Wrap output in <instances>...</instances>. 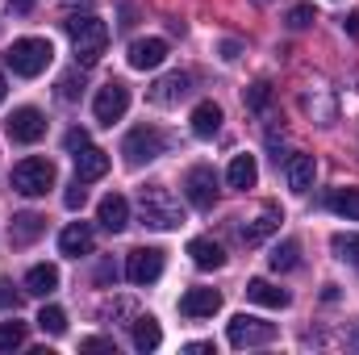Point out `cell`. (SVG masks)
Returning a JSON list of instances; mask_svg holds the SVG:
<instances>
[{
  "label": "cell",
  "instance_id": "6da1fadb",
  "mask_svg": "<svg viewBox=\"0 0 359 355\" xmlns=\"http://www.w3.org/2000/svg\"><path fill=\"white\" fill-rule=\"evenodd\" d=\"M50 59H55V46H50L46 38H17V42L4 51V63L13 67V76H25V80L42 76V72L50 67Z\"/></svg>",
  "mask_w": 359,
  "mask_h": 355
},
{
  "label": "cell",
  "instance_id": "7a4b0ae2",
  "mask_svg": "<svg viewBox=\"0 0 359 355\" xmlns=\"http://www.w3.org/2000/svg\"><path fill=\"white\" fill-rule=\"evenodd\" d=\"M138 213H142V222L155 226V230H176V226H184V209H180V201L163 188V184L138 192Z\"/></svg>",
  "mask_w": 359,
  "mask_h": 355
},
{
  "label": "cell",
  "instance_id": "3957f363",
  "mask_svg": "<svg viewBox=\"0 0 359 355\" xmlns=\"http://www.w3.org/2000/svg\"><path fill=\"white\" fill-rule=\"evenodd\" d=\"M67 34H72V46H76V59L92 67L100 55H104V46H109V25L100 21V17H76V21H67Z\"/></svg>",
  "mask_w": 359,
  "mask_h": 355
},
{
  "label": "cell",
  "instance_id": "277c9868",
  "mask_svg": "<svg viewBox=\"0 0 359 355\" xmlns=\"http://www.w3.org/2000/svg\"><path fill=\"white\" fill-rule=\"evenodd\" d=\"M55 188V163L42 159V155H29L13 168V192L21 196H46Z\"/></svg>",
  "mask_w": 359,
  "mask_h": 355
},
{
  "label": "cell",
  "instance_id": "5b68a950",
  "mask_svg": "<svg viewBox=\"0 0 359 355\" xmlns=\"http://www.w3.org/2000/svg\"><path fill=\"white\" fill-rule=\"evenodd\" d=\"M163 147H168V138H163L155 126H138V130H130V134H126L121 155H126V163H130V168H138V163L159 159V155H163Z\"/></svg>",
  "mask_w": 359,
  "mask_h": 355
},
{
  "label": "cell",
  "instance_id": "8992f818",
  "mask_svg": "<svg viewBox=\"0 0 359 355\" xmlns=\"http://www.w3.org/2000/svg\"><path fill=\"white\" fill-rule=\"evenodd\" d=\"M126 109H130V88H126L121 80H109L104 88L96 92V100H92V113H96V121H100V126L121 121V117H126Z\"/></svg>",
  "mask_w": 359,
  "mask_h": 355
},
{
  "label": "cell",
  "instance_id": "52a82bcc",
  "mask_svg": "<svg viewBox=\"0 0 359 355\" xmlns=\"http://www.w3.org/2000/svg\"><path fill=\"white\" fill-rule=\"evenodd\" d=\"M280 222H284L280 205H259L251 217H238V239H243L247 247H255V243H264L268 234L280 230Z\"/></svg>",
  "mask_w": 359,
  "mask_h": 355
},
{
  "label": "cell",
  "instance_id": "ba28073f",
  "mask_svg": "<svg viewBox=\"0 0 359 355\" xmlns=\"http://www.w3.org/2000/svg\"><path fill=\"white\" fill-rule=\"evenodd\" d=\"M184 196H188V205H196V209H213V201H217V176H213V168H205V163L188 168V176H184Z\"/></svg>",
  "mask_w": 359,
  "mask_h": 355
},
{
  "label": "cell",
  "instance_id": "9c48e42d",
  "mask_svg": "<svg viewBox=\"0 0 359 355\" xmlns=\"http://www.w3.org/2000/svg\"><path fill=\"white\" fill-rule=\"evenodd\" d=\"M230 343L234 347H264L276 339V326L271 322H259V318H247V314H238V318H230Z\"/></svg>",
  "mask_w": 359,
  "mask_h": 355
},
{
  "label": "cell",
  "instance_id": "30bf717a",
  "mask_svg": "<svg viewBox=\"0 0 359 355\" xmlns=\"http://www.w3.org/2000/svg\"><path fill=\"white\" fill-rule=\"evenodd\" d=\"M126 276H130V284H155V280L163 276V251H159V247H138V251H130Z\"/></svg>",
  "mask_w": 359,
  "mask_h": 355
},
{
  "label": "cell",
  "instance_id": "8fae6325",
  "mask_svg": "<svg viewBox=\"0 0 359 355\" xmlns=\"http://www.w3.org/2000/svg\"><path fill=\"white\" fill-rule=\"evenodd\" d=\"M4 126H8V138H13V142H25V147H29V142H38V138L46 134V117H42L34 105L13 109V117H8Z\"/></svg>",
  "mask_w": 359,
  "mask_h": 355
},
{
  "label": "cell",
  "instance_id": "7c38bea8",
  "mask_svg": "<svg viewBox=\"0 0 359 355\" xmlns=\"http://www.w3.org/2000/svg\"><path fill=\"white\" fill-rule=\"evenodd\" d=\"M96 222H100L109 234H121V230L130 226V201H126L121 192H109V196L96 205Z\"/></svg>",
  "mask_w": 359,
  "mask_h": 355
},
{
  "label": "cell",
  "instance_id": "4fadbf2b",
  "mask_svg": "<svg viewBox=\"0 0 359 355\" xmlns=\"http://www.w3.org/2000/svg\"><path fill=\"white\" fill-rule=\"evenodd\" d=\"M222 309V293L217 288H188L180 297V314L184 318H213Z\"/></svg>",
  "mask_w": 359,
  "mask_h": 355
},
{
  "label": "cell",
  "instance_id": "5bb4252c",
  "mask_svg": "<svg viewBox=\"0 0 359 355\" xmlns=\"http://www.w3.org/2000/svg\"><path fill=\"white\" fill-rule=\"evenodd\" d=\"M163 59H168V42L163 38H138V42H130V67L155 72Z\"/></svg>",
  "mask_w": 359,
  "mask_h": 355
},
{
  "label": "cell",
  "instance_id": "9a60e30c",
  "mask_svg": "<svg viewBox=\"0 0 359 355\" xmlns=\"http://www.w3.org/2000/svg\"><path fill=\"white\" fill-rule=\"evenodd\" d=\"M313 176H318L313 155H288V159H284V180H288L292 192H309V188H313Z\"/></svg>",
  "mask_w": 359,
  "mask_h": 355
},
{
  "label": "cell",
  "instance_id": "2e32d148",
  "mask_svg": "<svg viewBox=\"0 0 359 355\" xmlns=\"http://www.w3.org/2000/svg\"><path fill=\"white\" fill-rule=\"evenodd\" d=\"M59 251L80 260V255H92V226L88 222H72L63 234H59Z\"/></svg>",
  "mask_w": 359,
  "mask_h": 355
},
{
  "label": "cell",
  "instance_id": "e0dca14e",
  "mask_svg": "<svg viewBox=\"0 0 359 355\" xmlns=\"http://www.w3.org/2000/svg\"><path fill=\"white\" fill-rule=\"evenodd\" d=\"M42 230H46V217H42V213H17L13 226H8V243H13V247H29Z\"/></svg>",
  "mask_w": 359,
  "mask_h": 355
},
{
  "label": "cell",
  "instance_id": "ac0fdd59",
  "mask_svg": "<svg viewBox=\"0 0 359 355\" xmlns=\"http://www.w3.org/2000/svg\"><path fill=\"white\" fill-rule=\"evenodd\" d=\"M247 297H251L255 305H264V309H284V305L292 301L284 288H276V284H271V280H264V276L247 280Z\"/></svg>",
  "mask_w": 359,
  "mask_h": 355
},
{
  "label": "cell",
  "instance_id": "d6986e66",
  "mask_svg": "<svg viewBox=\"0 0 359 355\" xmlns=\"http://www.w3.org/2000/svg\"><path fill=\"white\" fill-rule=\"evenodd\" d=\"M188 92H192V80H188L184 72H172V76H163V80L151 88V100H155V105H176Z\"/></svg>",
  "mask_w": 359,
  "mask_h": 355
},
{
  "label": "cell",
  "instance_id": "ffe728a7",
  "mask_svg": "<svg viewBox=\"0 0 359 355\" xmlns=\"http://www.w3.org/2000/svg\"><path fill=\"white\" fill-rule=\"evenodd\" d=\"M104 172H109V155H104V151H96L92 142L84 151H76V180L88 184V180H100Z\"/></svg>",
  "mask_w": 359,
  "mask_h": 355
},
{
  "label": "cell",
  "instance_id": "44dd1931",
  "mask_svg": "<svg viewBox=\"0 0 359 355\" xmlns=\"http://www.w3.org/2000/svg\"><path fill=\"white\" fill-rule=\"evenodd\" d=\"M59 288V267L55 264H34L25 272V293H34V297H50Z\"/></svg>",
  "mask_w": 359,
  "mask_h": 355
},
{
  "label": "cell",
  "instance_id": "7402d4cb",
  "mask_svg": "<svg viewBox=\"0 0 359 355\" xmlns=\"http://www.w3.org/2000/svg\"><path fill=\"white\" fill-rule=\"evenodd\" d=\"M226 180H230V188H238V192L255 188V180H259V163H255V155H234Z\"/></svg>",
  "mask_w": 359,
  "mask_h": 355
},
{
  "label": "cell",
  "instance_id": "603a6c76",
  "mask_svg": "<svg viewBox=\"0 0 359 355\" xmlns=\"http://www.w3.org/2000/svg\"><path fill=\"white\" fill-rule=\"evenodd\" d=\"M222 130V109L213 105V100H201L196 109H192V134L196 138H213Z\"/></svg>",
  "mask_w": 359,
  "mask_h": 355
},
{
  "label": "cell",
  "instance_id": "cb8c5ba5",
  "mask_svg": "<svg viewBox=\"0 0 359 355\" xmlns=\"http://www.w3.org/2000/svg\"><path fill=\"white\" fill-rule=\"evenodd\" d=\"M130 335H134V347H138V351H155V347L163 343V330H159V322H155L151 314L134 318V322H130Z\"/></svg>",
  "mask_w": 359,
  "mask_h": 355
},
{
  "label": "cell",
  "instance_id": "d4e9b609",
  "mask_svg": "<svg viewBox=\"0 0 359 355\" xmlns=\"http://www.w3.org/2000/svg\"><path fill=\"white\" fill-rule=\"evenodd\" d=\"M188 255H192V264L205 267V272H213V267L226 264V251H222V243H213V239H192V243H188Z\"/></svg>",
  "mask_w": 359,
  "mask_h": 355
},
{
  "label": "cell",
  "instance_id": "484cf974",
  "mask_svg": "<svg viewBox=\"0 0 359 355\" xmlns=\"http://www.w3.org/2000/svg\"><path fill=\"white\" fill-rule=\"evenodd\" d=\"M326 205H330L339 217H347V222H359V188H334Z\"/></svg>",
  "mask_w": 359,
  "mask_h": 355
},
{
  "label": "cell",
  "instance_id": "4316f807",
  "mask_svg": "<svg viewBox=\"0 0 359 355\" xmlns=\"http://www.w3.org/2000/svg\"><path fill=\"white\" fill-rule=\"evenodd\" d=\"M268 264L271 272H292V267L301 264V243H280V247H271V255H268Z\"/></svg>",
  "mask_w": 359,
  "mask_h": 355
},
{
  "label": "cell",
  "instance_id": "83f0119b",
  "mask_svg": "<svg viewBox=\"0 0 359 355\" xmlns=\"http://www.w3.org/2000/svg\"><path fill=\"white\" fill-rule=\"evenodd\" d=\"M25 347V322H0V351Z\"/></svg>",
  "mask_w": 359,
  "mask_h": 355
},
{
  "label": "cell",
  "instance_id": "f1b7e54d",
  "mask_svg": "<svg viewBox=\"0 0 359 355\" xmlns=\"http://www.w3.org/2000/svg\"><path fill=\"white\" fill-rule=\"evenodd\" d=\"M38 326H42L46 335H63V330H67V314H63L59 305H46V309L38 314Z\"/></svg>",
  "mask_w": 359,
  "mask_h": 355
},
{
  "label": "cell",
  "instance_id": "f546056e",
  "mask_svg": "<svg viewBox=\"0 0 359 355\" xmlns=\"http://www.w3.org/2000/svg\"><path fill=\"white\" fill-rule=\"evenodd\" d=\"M334 255L339 260H347V264H355L359 267V234H334Z\"/></svg>",
  "mask_w": 359,
  "mask_h": 355
},
{
  "label": "cell",
  "instance_id": "4dcf8cb0",
  "mask_svg": "<svg viewBox=\"0 0 359 355\" xmlns=\"http://www.w3.org/2000/svg\"><path fill=\"white\" fill-rule=\"evenodd\" d=\"M313 21H318L313 4H297V8L288 13V25H292V29H305V25H313Z\"/></svg>",
  "mask_w": 359,
  "mask_h": 355
},
{
  "label": "cell",
  "instance_id": "1f68e13d",
  "mask_svg": "<svg viewBox=\"0 0 359 355\" xmlns=\"http://www.w3.org/2000/svg\"><path fill=\"white\" fill-rule=\"evenodd\" d=\"M84 201H88V188H84V180H76V184L63 192V205H67V209H84Z\"/></svg>",
  "mask_w": 359,
  "mask_h": 355
},
{
  "label": "cell",
  "instance_id": "d6a6232c",
  "mask_svg": "<svg viewBox=\"0 0 359 355\" xmlns=\"http://www.w3.org/2000/svg\"><path fill=\"white\" fill-rule=\"evenodd\" d=\"M80 88H84V84H80L76 76H63V80H59V96H63V100H76Z\"/></svg>",
  "mask_w": 359,
  "mask_h": 355
},
{
  "label": "cell",
  "instance_id": "836d02e7",
  "mask_svg": "<svg viewBox=\"0 0 359 355\" xmlns=\"http://www.w3.org/2000/svg\"><path fill=\"white\" fill-rule=\"evenodd\" d=\"M63 142H67V151L76 155V151H84V147H88V130H67V138H63Z\"/></svg>",
  "mask_w": 359,
  "mask_h": 355
},
{
  "label": "cell",
  "instance_id": "e575fe53",
  "mask_svg": "<svg viewBox=\"0 0 359 355\" xmlns=\"http://www.w3.org/2000/svg\"><path fill=\"white\" fill-rule=\"evenodd\" d=\"M8 305L17 309V293L8 288V280H0V309H8Z\"/></svg>",
  "mask_w": 359,
  "mask_h": 355
},
{
  "label": "cell",
  "instance_id": "d590c367",
  "mask_svg": "<svg viewBox=\"0 0 359 355\" xmlns=\"http://www.w3.org/2000/svg\"><path fill=\"white\" fill-rule=\"evenodd\" d=\"M247 100H251L255 109H264V105H268V84H255V88H251V96H247Z\"/></svg>",
  "mask_w": 359,
  "mask_h": 355
},
{
  "label": "cell",
  "instance_id": "8d00e7d4",
  "mask_svg": "<svg viewBox=\"0 0 359 355\" xmlns=\"http://www.w3.org/2000/svg\"><path fill=\"white\" fill-rule=\"evenodd\" d=\"M84 351H113V339H84Z\"/></svg>",
  "mask_w": 359,
  "mask_h": 355
},
{
  "label": "cell",
  "instance_id": "74e56055",
  "mask_svg": "<svg viewBox=\"0 0 359 355\" xmlns=\"http://www.w3.org/2000/svg\"><path fill=\"white\" fill-rule=\"evenodd\" d=\"M238 55H243V46H238L234 38H226V42H222V59H238Z\"/></svg>",
  "mask_w": 359,
  "mask_h": 355
},
{
  "label": "cell",
  "instance_id": "f35d334b",
  "mask_svg": "<svg viewBox=\"0 0 359 355\" xmlns=\"http://www.w3.org/2000/svg\"><path fill=\"white\" fill-rule=\"evenodd\" d=\"M96 280H100V284H109V280H117V267H113V264H100V272H96Z\"/></svg>",
  "mask_w": 359,
  "mask_h": 355
},
{
  "label": "cell",
  "instance_id": "ab89813d",
  "mask_svg": "<svg viewBox=\"0 0 359 355\" xmlns=\"http://www.w3.org/2000/svg\"><path fill=\"white\" fill-rule=\"evenodd\" d=\"M184 351H188V355H209V351H213V343H188Z\"/></svg>",
  "mask_w": 359,
  "mask_h": 355
},
{
  "label": "cell",
  "instance_id": "60d3db41",
  "mask_svg": "<svg viewBox=\"0 0 359 355\" xmlns=\"http://www.w3.org/2000/svg\"><path fill=\"white\" fill-rule=\"evenodd\" d=\"M8 8L13 13H29V0H8Z\"/></svg>",
  "mask_w": 359,
  "mask_h": 355
},
{
  "label": "cell",
  "instance_id": "b9f144b4",
  "mask_svg": "<svg viewBox=\"0 0 359 355\" xmlns=\"http://www.w3.org/2000/svg\"><path fill=\"white\" fill-rule=\"evenodd\" d=\"M347 25H351V34H359V13L351 17V21H347Z\"/></svg>",
  "mask_w": 359,
  "mask_h": 355
},
{
  "label": "cell",
  "instance_id": "7bdbcfd3",
  "mask_svg": "<svg viewBox=\"0 0 359 355\" xmlns=\"http://www.w3.org/2000/svg\"><path fill=\"white\" fill-rule=\"evenodd\" d=\"M4 92H8V84H4V72H0V100H4Z\"/></svg>",
  "mask_w": 359,
  "mask_h": 355
},
{
  "label": "cell",
  "instance_id": "ee69618b",
  "mask_svg": "<svg viewBox=\"0 0 359 355\" xmlns=\"http://www.w3.org/2000/svg\"><path fill=\"white\" fill-rule=\"evenodd\" d=\"M67 4H88V0H67Z\"/></svg>",
  "mask_w": 359,
  "mask_h": 355
},
{
  "label": "cell",
  "instance_id": "f6af8a7d",
  "mask_svg": "<svg viewBox=\"0 0 359 355\" xmlns=\"http://www.w3.org/2000/svg\"><path fill=\"white\" fill-rule=\"evenodd\" d=\"M255 4H268V0H255Z\"/></svg>",
  "mask_w": 359,
  "mask_h": 355
}]
</instances>
